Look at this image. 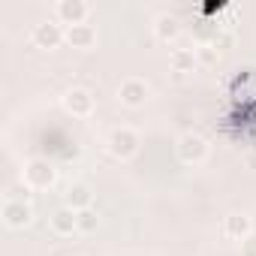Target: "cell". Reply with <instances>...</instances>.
<instances>
[{"label":"cell","mask_w":256,"mask_h":256,"mask_svg":"<svg viewBox=\"0 0 256 256\" xmlns=\"http://www.w3.org/2000/svg\"><path fill=\"white\" fill-rule=\"evenodd\" d=\"M58 181V169L52 160L46 157H34L24 163V187H34V190H52Z\"/></svg>","instance_id":"cell-1"},{"label":"cell","mask_w":256,"mask_h":256,"mask_svg":"<svg viewBox=\"0 0 256 256\" xmlns=\"http://www.w3.org/2000/svg\"><path fill=\"white\" fill-rule=\"evenodd\" d=\"M4 223L10 226V229H24V226H30L34 223V208H30V202L28 199H22V196H10L6 202H4Z\"/></svg>","instance_id":"cell-2"},{"label":"cell","mask_w":256,"mask_h":256,"mask_svg":"<svg viewBox=\"0 0 256 256\" xmlns=\"http://www.w3.org/2000/svg\"><path fill=\"white\" fill-rule=\"evenodd\" d=\"M139 151V133L130 130V126H118V130L108 136V154L118 160H130Z\"/></svg>","instance_id":"cell-3"},{"label":"cell","mask_w":256,"mask_h":256,"mask_svg":"<svg viewBox=\"0 0 256 256\" xmlns=\"http://www.w3.org/2000/svg\"><path fill=\"white\" fill-rule=\"evenodd\" d=\"M175 154H178V160L187 163V166L202 163V160L208 157V142H205L202 136H196V133H184V136L178 139V145H175Z\"/></svg>","instance_id":"cell-4"},{"label":"cell","mask_w":256,"mask_h":256,"mask_svg":"<svg viewBox=\"0 0 256 256\" xmlns=\"http://www.w3.org/2000/svg\"><path fill=\"white\" fill-rule=\"evenodd\" d=\"M94 106H96V100H94V94L88 88H70L64 94V108L70 114H76V118H90Z\"/></svg>","instance_id":"cell-5"},{"label":"cell","mask_w":256,"mask_h":256,"mask_svg":"<svg viewBox=\"0 0 256 256\" xmlns=\"http://www.w3.org/2000/svg\"><path fill=\"white\" fill-rule=\"evenodd\" d=\"M54 12H58V22H60V24L72 28V24H84V22H88L90 6L84 4V0H58Z\"/></svg>","instance_id":"cell-6"},{"label":"cell","mask_w":256,"mask_h":256,"mask_svg":"<svg viewBox=\"0 0 256 256\" xmlns=\"http://www.w3.org/2000/svg\"><path fill=\"white\" fill-rule=\"evenodd\" d=\"M118 100L124 106H130V108L145 106V100H148V82H142V78H124L120 88H118Z\"/></svg>","instance_id":"cell-7"},{"label":"cell","mask_w":256,"mask_h":256,"mask_svg":"<svg viewBox=\"0 0 256 256\" xmlns=\"http://www.w3.org/2000/svg\"><path fill=\"white\" fill-rule=\"evenodd\" d=\"M223 232H226V238H232V241H247L250 232H253V220H250V214H244V211H232V214H226V217H223Z\"/></svg>","instance_id":"cell-8"},{"label":"cell","mask_w":256,"mask_h":256,"mask_svg":"<svg viewBox=\"0 0 256 256\" xmlns=\"http://www.w3.org/2000/svg\"><path fill=\"white\" fill-rule=\"evenodd\" d=\"M64 40H66V30L60 24H54V22H40L34 28V42L40 48H58Z\"/></svg>","instance_id":"cell-9"},{"label":"cell","mask_w":256,"mask_h":256,"mask_svg":"<svg viewBox=\"0 0 256 256\" xmlns=\"http://www.w3.org/2000/svg\"><path fill=\"white\" fill-rule=\"evenodd\" d=\"M64 199H66V208H72V211H84V208H90V202H94V190H90L84 181H72V184L66 187Z\"/></svg>","instance_id":"cell-10"},{"label":"cell","mask_w":256,"mask_h":256,"mask_svg":"<svg viewBox=\"0 0 256 256\" xmlns=\"http://www.w3.org/2000/svg\"><path fill=\"white\" fill-rule=\"evenodd\" d=\"M66 42L72 46V48H94V42H96V28L94 24H72V28H66Z\"/></svg>","instance_id":"cell-11"},{"label":"cell","mask_w":256,"mask_h":256,"mask_svg":"<svg viewBox=\"0 0 256 256\" xmlns=\"http://www.w3.org/2000/svg\"><path fill=\"white\" fill-rule=\"evenodd\" d=\"M52 229L58 232V235H76L78 232V211H72V208H58L54 214H52Z\"/></svg>","instance_id":"cell-12"},{"label":"cell","mask_w":256,"mask_h":256,"mask_svg":"<svg viewBox=\"0 0 256 256\" xmlns=\"http://www.w3.org/2000/svg\"><path fill=\"white\" fill-rule=\"evenodd\" d=\"M169 60H172V70H175L178 76H187V72H193V70H196L199 54H196V48H175Z\"/></svg>","instance_id":"cell-13"},{"label":"cell","mask_w":256,"mask_h":256,"mask_svg":"<svg viewBox=\"0 0 256 256\" xmlns=\"http://www.w3.org/2000/svg\"><path fill=\"white\" fill-rule=\"evenodd\" d=\"M178 34H181V22H178L175 16H169V12H166V16H160V18L154 22V36H157V40L172 42Z\"/></svg>","instance_id":"cell-14"},{"label":"cell","mask_w":256,"mask_h":256,"mask_svg":"<svg viewBox=\"0 0 256 256\" xmlns=\"http://www.w3.org/2000/svg\"><path fill=\"white\" fill-rule=\"evenodd\" d=\"M96 226H100V214L94 208L78 211V232H96Z\"/></svg>","instance_id":"cell-15"},{"label":"cell","mask_w":256,"mask_h":256,"mask_svg":"<svg viewBox=\"0 0 256 256\" xmlns=\"http://www.w3.org/2000/svg\"><path fill=\"white\" fill-rule=\"evenodd\" d=\"M247 166H256V157H247Z\"/></svg>","instance_id":"cell-16"},{"label":"cell","mask_w":256,"mask_h":256,"mask_svg":"<svg viewBox=\"0 0 256 256\" xmlns=\"http://www.w3.org/2000/svg\"><path fill=\"white\" fill-rule=\"evenodd\" d=\"M72 256H82V253H72Z\"/></svg>","instance_id":"cell-17"}]
</instances>
